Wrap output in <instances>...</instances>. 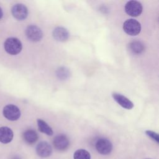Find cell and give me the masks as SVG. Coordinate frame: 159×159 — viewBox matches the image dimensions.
<instances>
[{"label": "cell", "instance_id": "6da1fadb", "mask_svg": "<svg viewBox=\"0 0 159 159\" xmlns=\"http://www.w3.org/2000/svg\"><path fill=\"white\" fill-rule=\"evenodd\" d=\"M4 46L6 52L12 55H15L20 53L22 48V43L20 40L15 37L7 39L4 43Z\"/></svg>", "mask_w": 159, "mask_h": 159}, {"label": "cell", "instance_id": "7a4b0ae2", "mask_svg": "<svg viewBox=\"0 0 159 159\" xmlns=\"http://www.w3.org/2000/svg\"><path fill=\"white\" fill-rule=\"evenodd\" d=\"M123 29L127 34L135 36L140 32L141 25L137 20L134 19H127L124 22Z\"/></svg>", "mask_w": 159, "mask_h": 159}, {"label": "cell", "instance_id": "3957f363", "mask_svg": "<svg viewBox=\"0 0 159 159\" xmlns=\"http://www.w3.org/2000/svg\"><path fill=\"white\" fill-rule=\"evenodd\" d=\"M142 9V4L137 1H129L125 5V12L132 17H137L140 15Z\"/></svg>", "mask_w": 159, "mask_h": 159}, {"label": "cell", "instance_id": "277c9868", "mask_svg": "<svg viewBox=\"0 0 159 159\" xmlns=\"http://www.w3.org/2000/svg\"><path fill=\"white\" fill-rule=\"evenodd\" d=\"M3 115L8 120L14 121L20 116V109L15 105L8 104L3 108Z\"/></svg>", "mask_w": 159, "mask_h": 159}, {"label": "cell", "instance_id": "5b68a950", "mask_svg": "<svg viewBox=\"0 0 159 159\" xmlns=\"http://www.w3.org/2000/svg\"><path fill=\"white\" fill-rule=\"evenodd\" d=\"M97 151L102 155H108L112 150V144L110 140L105 138L98 139L95 145Z\"/></svg>", "mask_w": 159, "mask_h": 159}, {"label": "cell", "instance_id": "8992f818", "mask_svg": "<svg viewBox=\"0 0 159 159\" xmlns=\"http://www.w3.org/2000/svg\"><path fill=\"white\" fill-rule=\"evenodd\" d=\"M27 37L32 42L40 41L43 37L42 30L35 25H29L25 30Z\"/></svg>", "mask_w": 159, "mask_h": 159}, {"label": "cell", "instance_id": "52a82bcc", "mask_svg": "<svg viewBox=\"0 0 159 159\" xmlns=\"http://www.w3.org/2000/svg\"><path fill=\"white\" fill-rule=\"evenodd\" d=\"M11 12L12 16L19 20L25 19L28 15V9L27 7L22 4H15L12 7Z\"/></svg>", "mask_w": 159, "mask_h": 159}, {"label": "cell", "instance_id": "ba28073f", "mask_svg": "<svg viewBox=\"0 0 159 159\" xmlns=\"http://www.w3.org/2000/svg\"><path fill=\"white\" fill-rule=\"evenodd\" d=\"M53 143L55 148L58 151H65L70 145V141L63 134H59L57 135L54 138Z\"/></svg>", "mask_w": 159, "mask_h": 159}, {"label": "cell", "instance_id": "9c48e42d", "mask_svg": "<svg viewBox=\"0 0 159 159\" xmlns=\"http://www.w3.org/2000/svg\"><path fill=\"white\" fill-rule=\"evenodd\" d=\"M36 152L41 157H48L52 153V148L47 142L42 141L37 145Z\"/></svg>", "mask_w": 159, "mask_h": 159}, {"label": "cell", "instance_id": "30bf717a", "mask_svg": "<svg viewBox=\"0 0 159 159\" xmlns=\"http://www.w3.org/2000/svg\"><path fill=\"white\" fill-rule=\"evenodd\" d=\"M114 99L122 107L127 109H131L134 107V104L127 98L119 93H113Z\"/></svg>", "mask_w": 159, "mask_h": 159}, {"label": "cell", "instance_id": "8fae6325", "mask_svg": "<svg viewBox=\"0 0 159 159\" xmlns=\"http://www.w3.org/2000/svg\"><path fill=\"white\" fill-rule=\"evenodd\" d=\"M12 130L7 127H0V142L2 143H8L13 139Z\"/></svg>", "mask_w": 159, "mask_h": 159}, {"label": "cell", "instance_id": "7c38bea8", "mask_svg": "<svg viewBox=\"0 0 159 159\" xmlns=\"http://www.w3.org/2000/svg\"><path fill=\"white\" fill-rule=\"evenodd\" d=\"M53 36L54 39L59 42H65L69 37L68 30L62 27H57L53 31Z\"/></svg>", "mask_w": 159, "mask_h": 159}, {"label": "cell", "instance_id": "4fadbf2b", "mask_svg": "<svg viewBox=\"0 0 159 159\" xmlns=\"http://www.w3.org/2000/svg\"><path fill=\"white\" fill-rule=\"evenodd\" d=\"M24 140L29 144L34 143L38 139V135L37 132L32 129L27 130L23 134Z\"/></svg>", "mask_w": 159, "mask_h": 159}, {"label": "cell", "instance_id": "5bb4252c", "mask_svg": "<svg viewBox=\"0 0 159 159\" xmlns=\"http://www.w3.org/2000/svg\"><path fill=\"white\" fill-rule=\"evenodd\" d=\"M129 50L135 54H140L144 50L143 44L139 41H134L129 44Z\"/></svg>", "mask_w": 159, "mask_h": 159}, {"label": "cell", "instance_id": "9a60e30c", "mask_svg": "<svg viewBox=\"0 0 159 159\" xmlns=\"http://www.w3.org/2000/svg\"><path fill=\"white\" fill-rule=\"evenodd\" d=\"M37 125H38L39 130L41 132L44 133L48 135H53V132L52 130V129L42 119H37Z\"/></svg>", "mask_w": 159, "mask_h": 159}, {"label": "cell", "instance_id": "2e32d148", "mask_svg": "<svg viewBox=\"0 0 159 159\" xmlns=\"http://www.w3.org/2000/svg\"><path fill=\"white\" fill-rule=\"evenodd\" d=\"M74 159H91L90 153L84 149H79L73 154Z\"/></svg>", "mask_w": 159, "mask_h": 159}, {"label": "cell", "instance_id": "e0dca14e", "mask_svg": "<svg viewBox=\"0 0 159 159\" xmlns=\"http://www.w3.org/2000/svg\"><path fill=\"white\" fill-rule=\"evenodd\" d=\"M57 75L59 78L66 79L69 76V71L66 68L64 67H61L57 70Z\"/></svg>", "mask_w": 159, "mask_h": 159}, {"label": "cell", "instance_id": "ac0fdd59", "mask_svg": "<svg viewBox=\"0 0 159 159\" xmlns=\"http://www.w3.org/2000/svg\"><path fill=\"white\" fill-rule=\"evenodd\" d=\"M145 134L148 137L152 138L153 140L156 141L157 143L159 142V137H158V134H157L156 132H155L153 131H152V130H146Z\"/></svg>", "mask_w": 159, "mask_h": 159}, {"label": "cell", "instance_id": "d6986e66", "mask_svg": "<svg viewBox=\"0 0 159 159\" xmlns=\"http://www.w3.org/2000/svg\"><path fill=\"white\" fill-rule=\"evenodd\" d=\"M2 16H3V12H2V11L1 9V8L0 7V19L2 17Z\"/></svg>", "mask_w": 159, "mask_h": 159}]
</instances>
